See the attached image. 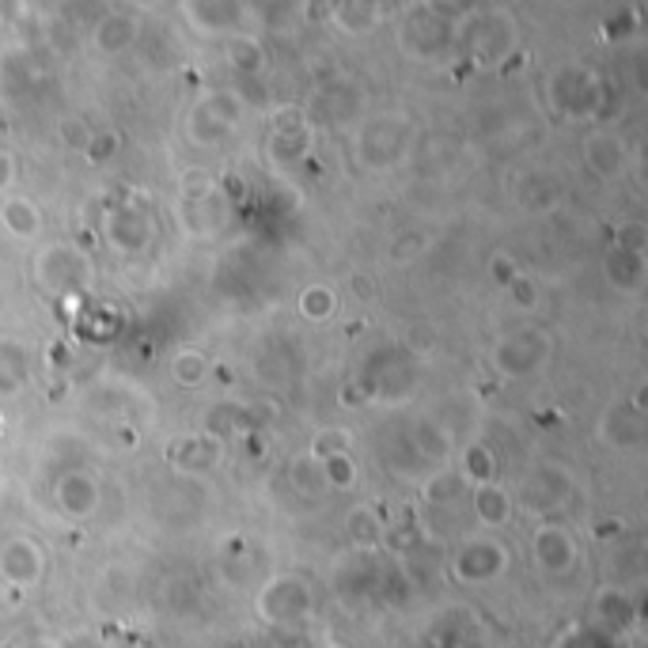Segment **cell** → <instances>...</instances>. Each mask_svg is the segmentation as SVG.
Wrapping results in <instances>:
<instances>
[{"label": "cell", "instance_id": "obj_8", "mask_svg": "<svg viewBox=\"0 0 648 648\" xmlns=\"http://www.w3.org/2000/svg\"><path fill=\"white\" fill-rule=\"evenodd\" d=\"M231 61H236L243 72H254L262 65V53H259V43H236L231 46V53H228Z\"/></svg>", "mask_w": 648, "mask_h": 648}, {"label": "cell", "instance_id": "obj_11", "mask_svg": "<svg viewBox=\"0 0 648 648\" xmlns=\"http://www.w3.org/2000/svg\"><path fill=\"white\" fill-rule=\"evenodd\" d=\"M485 557H490V565H501L504 562V554L497 547H485ZM478 565H482V557H470V569H463V576H478Z\"/></svg>", "mask_w": 648, "mask_h": 648}, {"label": "cell", "instance_id": "obj_5", "mask_svg": "<svg viewBox=\"0 0 648 648\" xmlns=\"http://www.w3.org/2000/svg\"><path fill=\"white\" fill-rule=\"evenodd\" d=\"M130 231H133V239H137V247L148 239V220H144L141 213H133V209H125L122 216H115L110 220V239H115L118 247H125L130 251Z\"/></svg>", "mask_w": 648, "mask_h": 648}, {"label": "cell", "instance_id": "obj_10", "mask_svg": "<svg viewBox=\"0 0 648 648\" xmlns=\"http://www.w3.org/2000/svg\"><path fill=\"white\" fill-rule=\"evenodd\" d=\"M175 372H179V383L182 387H197V380H202V360L197 357H179V368H175Z\"/></svg>", "mask_w": 648, "mask_h": 648}, {"label": "cell", "instance_id": "obj_1", "mask_svg": "<svg viewBox=\"0 0 648 648\" xmlns=\"http://www.w3.org/2000/svg\"><path fill=\"white\" fill-rule=\"evenodd\" d=\"M535 550H539V562L547 569H565L573 562V542L562 527H542L539 539H535Z\"/></svg>", "mask_w": 648, "mask_h": 648}, {"label": "cell", "instance_id": "obj_9", "mask_svg": "<svg viewBox=\"0 0 648 648\" xmlns=\"http://www.w3.org/2000/svg\"><path fill=\"white\" fill-rule=\"evenodd\" d=\"M331 292H326V288H308V292H303V315H326V311H331Z\"/></svg>", "mask_w": 648, "mask_h": 648}, {"label": "cell", "instance_id": "obj_4", "mask_svg": "<svg viewBox=\"0 0 648 648\" xmlns=\"http://www.w3.org/2000/svg\"><path fill=\"white\" fill-rule=\"evenodd\" d=\"M133 35H137V23L125 20V15H110V20H103V27H99V46L107 53H118L133 43Z\"/></svg>", "mask_w": 648, "mask_h": 648}, {"label": "cell", "instance_id": "obj_2", "mask_svg": "<svg viewBox=\"0 0 648 648\" xmlns=\"http://www.w3.org/2000/svg\"><path fill=\"white\" fill-rule=\"evenodd\" d=\"M584 159L596 175H619L622 171V148L611 137H591L584 144Z\"/></svg>", "mask_w": 648, "mask_h": 648}, {"label": "cell", "instance_id": "obj_12", "mask_svg": "<svg viewBox=\"0 0 648 648\" xmlns=\"http://www.w3.org/2000/svg\"><path fill=\"white\" fill-rule=\"evenodd\" d=\"M512 288H516V300L519 303H535V285L531 281H519V277H516V281H512Z\"/></svg>", "mask_w": 648, "mask_h": 648}, {"label": "cell", "instance_id": "obj_3", "mask_svg": "<svg viewBox=\"0 0 648 648\" xmlns=\"http://www.w3.org/2000/svg\"><path fill=\"white\" fill-rule=\"evenodd\" d=\"M475 508H478V516H482V524H504L512 504H508V493L497 490V485H482V490L475 493Z\"/></svg>", "mask_w": 648, "mask_h": 648}, {"label": "cell", "instance_id": "obj_6", "mask_svg": "<svg viewBox=\"0 0 648 648\" xmlns=\"http://www.w3.org/2000/svg\"><path fill=\"white\" fill-rule=\"evenodd\" d=\"M4 224L15 231V236H35V228H38V216L31 205H23V202H8L4 205Z\"/></svg>", "mask_w": 648, "mask_h": 648}, {"label": "cell", "instance_id": "obj_7", "mask_svg": "<svg viewBox=\"0 0 648 648\" xmlns=\"http://www.w3.org/2000/svg\"><path fill=\"white\" fill-rule=\"evenodd\" d=\"M323 475H326V482H331V485H353L357 467L341 452H334V455H326V459H323Z\"/></svg>", "mask_w": 648, "mask_h": 648}]
</instances>
